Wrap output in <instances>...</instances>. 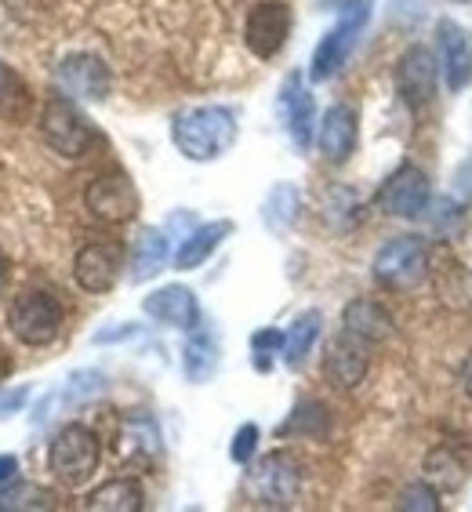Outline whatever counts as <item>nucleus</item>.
Listing matches in <instances>:
<instances>
[{
	"label": "nucleus",
	"instance_id": "f257e3e1",
	"mask_svg": "<svg viewBox=\"0 0 472 512\" xmlns=\"http://www.w3.org/2000/svg\"><path fill=\"white\" fill-rule=\"evenodd\" d=\"M175 146L189 160H215L222 157L236 138V117L222 106H197L178 113L171 124Z\"/></svg>",
	"mask_w": 472,
	"mask_h": 512
},
{
	"label": "nucleus",
	"instance_id": "f03ea898",
	"mask_svg": "<svg viewBox=\"0 0 472 512\" xmlns=\"http://www.w3.org/2000/svg\"><path fill=\"white\" fill-rule=\"evenodd\" d=\"M99 462H102V444L88 425L73 422V425H66V429H59V436L51 440L48 469L62 487L88 483L91 476H95V469H99Z\"/></svg>",
	"mask_w": 472,
	"mask_h": 512
},
{
	"label": "nucleus",
	"instance_id": "7ed1b4c3",
	"mask_svg": "<svg viewBox=\"0 0 472 512\" xmlns=\"http://www.w3.org/2000/svg\"><path fill=\"white\" fill-rule=\"evenodd\" d=\"M66 309L51 291H26L11 302L8 327L22 345H51L59 338Z\"/></svg>",
	"mask_w": 472,
	"mask_h": 512
},
{
	"label": "nucleus",
	"instance_id": "20e7f679",
	"mask_svg": "<svg viewBox=\"0 0 472 512\" xmlns=\"http://www.w3.org/2000/svg\"><path fill=\"white\" fill-rule=\"evenodd\" d=\"M429 276V251L418 237L385 240L374 255V280L389 291H414Z\"/></svg>",
	"mask_w": 472,
	"mask_h": 512
},
{
	"label": "nucleus",
	"instance_id": "39448f33",
	"mask_svg": "<svg viewBox=\"0 0 472 512\" xmlns=\"http://www.w3.org/2000/svg\"><path fill=\"white\" fill-rule=\"evenodd\" d=\"M247 491L255 494L262 505L287 509V505H295V498L302 494V465H298L295 454H287V451L266 454V458L251 469V476H247Z\"/></svg>",
	"mask_w": 472,
	"mask_h": 512
},
{
	"label": "nucleus",
	"instance_id": "423d86ee",
	"mask_svg": "<svg viewBox=\"0 0 472 512\" xmlns=\"http://www.w3.org/2000/svg\"><path fill=\"white\" fill-rule=\"evenodd\" d=\"M40 135L59 157L77 160L95 146V128L69 99H51L40 113Z\"/></svg>",
	"mask_w": 472,
	"mask_h": 512
},
{
	"label": "nucleus",
	"instance_id": "0eeeda50",
	"mask_svg": "<svg viewBox=\"0 0 472 512\" xmlns=\"http://www.w3.org/2000/svg\"><path fill=\"white\" fill-rule=\"evenodd\" d=\"M367 15H371V0H353L349 8L342 11V22L335 30L320 40V48L313 51V66H309V77L313 80H331L342 69V62L349 59L356 37L364 33Z\"/></svg>",
	"mask_w": 472,
	"mask_h": 512
},
{
	"label": "nucleus",
	"instance_id": "6e6552de",
	"mask_svg": "<svg viewBox=\"0 0 472 512\" xmlns=\"http://www.w3.org/2000/svg\"><path fill=\"white\" fill-rule=\"evenodd\" d=\"M120 269H124V247L113 240L84 244L73 258V276L88 295H106L120 280Z\"/></svg>",
	"mask_w": 472,
	"mask_h": 512
},
{
	"label": "nucleus",
	"instance_id": "1a4fd4ad",
	"mask_svg": "<svg viewBox=\"0 0 472 512\" xmlns=\"http://www.w3.org/2000/svg\"><path fill=\"white\" fill-rule=\"evenodd\" d=\"M84 204L91 215L99 222H109V226L131 222L138 215V193L128 175H99L84 189Z\"/></svg>",
	"mask_w": 472,
	"mask_h": 512
},
{
	"label": "nucleus",
	"instance_id": "9d476101",
	"mask_svg": "<svg viewBox=\"0 0 472 512\" xmlns=\"http://www.w3.org/2000/svg\"><path fill=\"white\" fill-rule=\"evenodd\" d=\"M378 207L385 215L396 218H418L429 207V175L414 164H404L400 171L389 175V182L378 193Z\"/></svg>",
	"mask_w": 472,
	"mask_h": 512
},
{
	"label": "nucleus",
	"instance_id": "9b49d317",
	"mask_svg": "<svg viewBox=\"0 0 472 512\" xmlns=\"http://www.w3.org/2000/svg\"><path fill=\"white\" fill-rule=\"evenodd\" d=\"M287 33H291V11H287V4H280V0H262V4H255L251 15H247L244 40L258 59H273L276 51L284 48Z\"/></svg>",
	"mask_w": 472,
	"mask_h": 512
},
{
	"label": "nucleus",
	"instance_id": "f8f14e48",
	"mask_svg": "<svg viewBox=\"0 0 472 512\" xmlns=\"http://www.w3.org/2000/svg\"><path fill=\"white\" fill-rule=\"evenodd\" d=\"M436 59L429 55V48H411L396 66V88L404 95L407 106L422 109L433 102L436 95Z\"/></svg>",
	"mask_w": 472,
	"mask_h": 512
},
{
	"label": "nucleus",
	"instance_id": "ddd939ff",
	"mask_svg": "<svg viewBox=\"0 0 472 512\" xmlns=\"http://www.w3.org/2000/svg\"><path fill=\"white\" fill-rule=\"evenodd\" d=\"M146 316H153L157 324H168L178 327V331H193L200 324V306H197V295L182 284H168L153 291V295L142 302Z\"/></svg>",
	"mask_w": 472,
	"mask_h": 512
},
{
	"label": "nucleus",
	"instance_id": "4468645a",
	"mask_svg": "<svg viewBox=\"0 0 472 512\" xmlns=\"http://www.w3.org/2000/svg\"><path fill=\"white\" fill-rule=\"evenodd\" d=\"M324 371L338 389H356L367 375V342H360V338L342 331L335 342L327 345Z\"/></svg>",
	"mask_w": 472,
	"mask_h": 512
},
{
	"label": "nucleus",
	"instance_id": "2eb2a0df",
	"mask_svg": "<svg viewBox=\"0 0 472 512\" xmlns=\"http://www.w3.org/2000/svg\"><path fill=\"white\" fill-rule=\"evenodd\" d=\"M59 84L73 99H106L109 95V69L95 55H69L59 66Z\"/></svg>",
	"mask_w": 472,
	"mask_h": 512
},
{
	"label": "nucleus",
	"instance_id": "dca6fc26",
	"mask_svg": "<svg viewBox=\"0 0 472 512\" xmlns=\"http://www.w3.org/2000/svg\"><path fill=\"white\" fill-rule=\"evenodd\" d=\"M440 51H443V77L447 88L462 91L472 80V40L458 22H440Z\"/></svg>",
	"mask_w": 472,
	"mask_h": 512
},
{
	"label": "nucleus",
	"instance_id": "f3484780",
	"mask_svg": "<svg viewBox=\"0 0 472 512\" xmlns=\"http://www.w3.org/2000/svg\"><path fill=\"white\" fill-rule=\"evenodd\" d=\"M356 113L353 106H331L324 113V124H320V153H324L331 164H345L356 149Z\"/></svg>",
	"mask_w": 472,
	"mask_h": 512
},
{
	"label": "nucleus",
	"instance_id": "a211bd4d",
	"mask_svg": "<svg viewBox=\"0 0 472 512\" xmlns=\"http://www.w3.org/2000/svg\"><path fill=\"white\" fill-rule=\"evenodd\" d=\"M342 324H345V335L360 338V342H367V345H378L393 335V316L385 313L378 302H371V298H356V302H349Z\"/></svg>",
	"mask_w": 472,
	"mask_h": 512
},
{
	"label": "nucleus",
	"instance_id": "6ab92c4d",
	"mask_svg": "<svg viewBox=\"0 0 472 512\" xmlns=\"http://www.w3.org/2000/svg\"><path fill=\"white\" fill-rule=\"evenodd\" d=\"M280 106H284V117H287V131L295 138V146L305 149L313 142V95L302 88V80L291 77L280 91Z\"/></svg>",
	"mask_w": 472,
	"mask_h": 512
},
{
	"label": "nucleus",
	"instance_id": "aec40b11",
	"mask_svg": "<svg viewBox=\"0 0 472 512\" xmlns=\"http://www.w3.org/2000/svg\"><path fill=\"white\" fill-rule=\"evenodd\" d=\"M164 266H168V237L160 229H142L135 240V255H131V280L146 284Z\"/></svg>",
	"mask_w": 472,
	"mask_h": 512
},
{
	"label": "nucleus",
	"instance_id": "412c9836",
	"mask_svg": "<svg viewBox=\"0 0 472 512\" xmlns=\"http://www.w3.org/2000/svg\"><path fill=\"white\" fill-rule=\"evenodd\" d=\"M229 233H233V222H207V226L193 229V233L182 240V247H178L175 266L178 269H197L200 262H207V255H211V251H215Z\"/></svg>",
	"mask_w": 472,
	"mask_h": 512
},
{
	"label": "nucleus",
	"instance_id": "4be33fe9",
	"mask_svg": "<svg viewBox=\"0 0 472 512\" xmlns=\"http://www.w3.org/2000/svg\"><path fill=\"white\" fill-rule=\"evenodd\" d=\"M465 476H469V465L458 458V451L454 447H436V451L425 454V480L433 483L436 491H458L465 483Z\"/></svg>",
	"mask_w": 472,
	"mask_h": 512
},
{
	"label": "nucleus",
	"instance_id": "5701e85b",
	"mask_svg": "<svg viewBox=\"0 0 472 512\" xmlns=\"http://www.w3.org/2000/svg\"><path fill=\"white\" fill-rule=\"evenodd\" d=\"M91 512H138L142 509V487L138 480H109L99 491L88 494Z\"/></svg>",
	"mask_w": 472,
	"mask_h": 512
},
{
	"label": "nucleus",
	"instance_id": "b1692460",
	"mask_svg": "<svg viewBox=\"0 0 472 512\" xmlns=\"http://www.w3.org/2000/svg\"><path fill=\"white\" fill-rule=\"evenodd\" d=\"M182 367H186V378L189 382H207V378L215 375L218 367V345L215 338L193 327V335L186 342V356H182Z\"/></svg>",
	"mask_w": 472,
	"mask_h": 512
},
{
	"label": "nucleus",
	"instance_id": "393cba45",
	"mask_svg": "<svg viewBox=\"0 0 472 512\" xmlns=\"http://www.w3.org/2000/svg\"><path fill=\"white\" fill-rule=\"evenodd\" d=\"M120 451H124V458H153L160 451V433L153 418H146V414L128 418L124 433H120Z\"/></svg>",
	"mask_w": 472,
	"mask_h": 512
},
{
	"label": "nucleus",
	"instance_id": "a878e982",
	"mask_svg": "<svg viewBox=\"0 0 472 512\" xmlns=\"http://www.w3.org/2000/svg\"><path fill=\"white\" fill-rule=\"evenodd\" d=\"M320 324H324V316L316 313V309L302 313L295 324H291V331L284 335V356H287V364H291V367H298L305 356H309L316 335H320Z\"/></svg>",
	"mask_w": 472,
	"mask_h": 512
},
{
	"label": "nucleus",
	"instance_id": "bb28decb",
	"mask_svg": "<svg viewBox=\"0 0 472 512\" xmlns=\"http://www.w3.org/2000/svg\"><path fill=\"white\" fill-rule=\"evenodd\" d=\"M295 218H298V189L276 186L266 200V226L273 233H284V229L295 226Z\"/></svg>",
	"mask_w": 472,
	"mask_h": 512
},
{
	"label": "nucleus",
	"instance_id": "cd10ccee",
	"mask_svg": "<svg viewBox=\"0 0 472 512\" xmlns=\"http://www.w3.org/2000/svg\"><path fill=\"white\" fill-rule=\"evenodd\" d=\"M0 509H51V494L37 483H15L0 491Z\"/></svg>",
	"mask_w": 472,
	"mask_h": 512
},
{
	"label": "nucleus",
	"instance_id": "c85d7f7f",
	"mask_svg": "<svg viewBox=\"0 0 472 512\" xmlns=\"http://www.w3.org/2000/svg\"><path fill=\"white\" fill-rule=\"evenodd\" d=\"M26 102H30V95L22 88V80L0 62V117H19Z\"/></svg>",
	"mask_w": 472,
	"mask_h": 512
},
{
	"label": "nucleus",
	"instance_id": "c756f323",
	"mask_svg": "<svg viewBox=\"0 0 472 512\" xmlns=\"http://www.w3.org/2000/svg\"><path fill=\"white\" fill-rule=\"evenodd\" d=\"M324 425H327L324 404H298L295 414H291V422L280 425V436H284V433H305V436H313V433H324Z\"/></svg>",
	"mask_w": 472,
	"mask_h": 512
},
{
	"label": "nucleus",
	"instance_id": "7c9ffc66",
	"mask_svg": "<svg viewBox=\"0 0 472 512\" xmlns=\"http://www.w3.org/2000/svg\"><path fill=\"white\" fill-rule=\"evenodd\" d=\"M400 509H411V512H436L440 502H436V487L425 483H411L404 494H400Z\"/></svg>",
	"mask_w": 472,
	"mask_h": 512
},
{
	"label": "nucleus",
	"instance_id": "2f4dec72",
	"mask_svg": "<svg viewBox=\"0 0 472 512\" xmlns=\"http://www.w3.org/2000/svg\"><path fill=\"white\" fill-rule=\"evenodd\" d=\"M99 389H102V375H95V371H80V375H73L66 382V400L69 404H77V400L95 396Z\"/></svg>",
	"mask_w": 472,
	"mask_h": 512
},
{
	"label": "nucleus",
	"instance_id": "473e14b6",
	"mask_svg": "<svg viewBox=\"0 0 472 512\" xmlns=\"http://www.w3.org/2000/svg\"><path fill=\"white\" fill-rule=\"evenodd\" d=\"M433 226L440 229L443 237H451V233H458V229H462V207H454V200H436Z\"/></svg>",
	"mask_w": 472,
	"mask_h": 512
},
{
	"label": "nucleus",
	"instance_id": "72a5a7b5",
	"mask_svg": "<svg viewBox=\"0 0 472 512\" xmlns=\"http://www.w3.org/2000/svg\"><path fill=\"white\" fill-rule=\"evenodd\" d=\"M258 444V425H240V433L233 436V462H251V454H255Z\"/></svg>",
	"mask_w": 472,
	"mask_h": 512
},
{
	"label": "nucleus",
	"instance_id": "f704fd0d",
	"mask_svg": "<svg viewBox=\"0 0 472 512\" xmlns=\"http://www.w3.org/2000/svg\"><path fill=\"white\" fill-rule=\"evenodd\" d=\"M251 349H255V356H266V353H284V335L280 331H258L255 338H251Z\"/></svg>",
	"mask_w": 472,
	"mask_h": 512
},
{
	"label": "nucleus",
	"instance_id": "c9c22d12",
	"mask_svg": "<svg viewBox=\"0 0 472 512\" xmlns=\"http://www.w3.org/2000/svg\"><path fill=\"white\" fill-rule=\"evenodd\" d=\"M15 469H19V458L15 454H0V483H8L15 476Z\"/></svg>",
	"mask_w": 472,
	"mask_h": 512
},
{
	"label": "nucleus",
	"instance_id": "e433bc0d",
	"mask_svg": "<svg viewBox=\"0 0 472 512\" xmlns=\"http://www.w3.org/2000/svg\"><path fill=\"white\" fill-rule=\"evenodd\" d=\"M22 400H26V389H19V393H15V396H4V400H0V418H4V414H8V411H19V407H22Z\"/></svg>",
	"mask_w": 472,
	"mask_h": 512
},
{
	"label": "nucleus",
	"instance_id": "4c0bfd02",
	"mask_svg": "<svg viewBox=\"0 0 472 512\" xmlns=\"http://www.w3.org/2000/svg\"><path fill=\"white\" fill-rule=\"evenodd\" d=\"M458 193H465V197H472V160L465 164L462 171H458Z\"/></svg>",
	"mask_w": 472,
	"mask_h": 512
},
{
	"label": "nucleus",
	"instance_id": "58836bf2",
	"mask_svg": "<svg viewBox=\"0 0 472 512\" xmlns=\"http://www.w3.org/2000/svg\"><path fill=\"white\" fill-rule=\"evenodd\" d=\"M462 389H465V396L472 400V356L462 364Z\"/></svg>",
	"mask_w": 472,
	"mask_h": 512
},
{
	"label": "nucleus",
	"instance_id": "ea45409f",
	"mask_svg": "<svg viewBox=\"0 0 472 512\" xmlns=\"http://www.w3.org/2000/svg\"><path fill=\"white\" fill-rule=\"evenodd\" d=\"M8 375H11V360H8L4 353H0V382H4Z\"/></svg>",
	"mask_w": 472,
	"mask_h": 512
},
{
	"label": "nucleus",
	"instance_id": "a19ab883",
	"mask_svg": "<svg viewBox=\"0 0 472 512\" xmlns=\"http://www.w3.org/2000/svg\"><path fill=\"white\" fill-rule=\"evenodd\" d=\"M0 284H4V262H0Z\"/></svg>",
	"mask_w": 472,
	"mask_h": 512
}]
</instances>
